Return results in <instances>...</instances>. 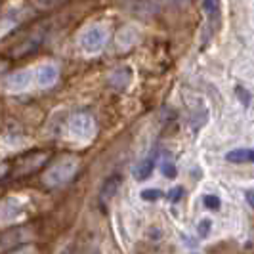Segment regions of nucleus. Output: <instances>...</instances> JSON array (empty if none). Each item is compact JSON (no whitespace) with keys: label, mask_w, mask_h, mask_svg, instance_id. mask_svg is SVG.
Wrapping results in <instances>:
<instances>
[{"label":"nucleus","mask_w":254,"mask_h":254,"mask_svg":"<svg viewBox=\"0 0 254 254\" xmlns=\"http://www.w3.org/2000/svg\"><path fill=\"white\" fill-rule=\"evenodd\" d=\"M76 170H78V159L76 157H64L44 172L42 180L48 188H62L67 182L73 180Z\"/></svg>","instance_id":"1"},{"label":"nucleus","mask_w":254,"mask_h":254,"mask_svg":"<svg viewBox=\"0 0 254 254\" xmlns=\"http://www.w3.org/2000/svg\"><path fill=\"white\" fill-rule=\"evenodd\" d=\"M69 134L71 138H75L78 141H90L94 136H96V121L90 113H75L71 119H69Z\"/></svg>","instance_id":"2"},{"label":"nucleus","mask_w":254,"mask_h":254,"mask_svg":"<svg viewBox=\"0 0 254 254\" xmlns=\"http://www.w3.org/2000/svg\"><path fill=\"white\" fill-rule=\"evenodd\" d=\"M80 48L86 52H98L102 50L107 42V29L102 25L88 27L82 35H80Z\"/></svg>","instance_id":"3"},{"label":"nucleus","mask_w":254,"mask_h":254,"mask_svg":"<svg viewBox=\"0 0 254 254\" xmlns=\"http://www.w3.org/2000/svg\"><path fill=\"white\" fill-rule=\"evenodd\" d=\"M31 78H33V75L29 71H17V73H12V75L6 78L4 86L8 90H12V92H21V90L29 88Z\"/></svg>","instance_id":"4"},{"label":"nucleus","mask_w":254,"mask_h":254,"mask_svg":"<svg viewBox=\"0 0 254 254\" xmlns=\"http://www.w3.org/2000/svg\"><path fill=\"white\" fill-rule=\"evenodd\" d=\"M58 76H60V71H58V67H56V65H52V64L42 65V67L37 71L38 86L48 88V86H52V84H56Z\"/></svg>","instance_id":"5"},{"label":"nucleus","mask_w":254,"mask_h":254,"mask_svg":"<svg viewBox=\"0 0 254 254\" xmlns=\"http://www.w3.org/2000/svg\"><path fill=\"white\" fill-rule=\"evenodd\" d=\"M121 184H123V176L121 174H113V176H109L103 182L102 191H100V199H102L103 203L113 199L115 195H117V191H119V188H121Z\"/></svg>","instance_id":"6"},{"label":"nucleus","mask_w":254,"mask_h":254,"mask_svg":"<svg viewBox=\"0 0 254 254\" xmlns=\"http://www.w3.org/2000/svg\"><path fill=\"white\" fill-rule=\"evenodd\" d=\"M107 80H109V86H111V88L125 90L128 84H130V80H132V71H130L128 67H121V69L113 71Z\"/></svg>","instance_id":"7"},{"label":"nucleus","mask_w":254,"mask_h":254,"mask_svg":"<svg viewBox=\"0 0 254 254\" xmlns=\"http://www.w3.org/2000/svg\"><path fill=\"white\" fill-rule=\"evenodd\" d=\"M44 161H46V153H31V155H27V157H23V159L19 161L17 172H19V174H29V172H33L35 168H38Z\"/></svg>","instance_id":"8"},{"label":"nucleus","mask_w":254,"mask_h":254,"mask_svg":"<svg viewBox=\"0 0 254 254\" xmlns=\"http://www.w3.org/2000/svg\"><path fill=\"white\" fill-rule=\"evenodd\" d=\"M21 203L17 199H6L4 203L0 204V220H15L21 214Z\"/></svg>","instance_id":"9"},{"label":"nucleus","mask_w":254,"mask_h":254,"mask_svg":"<svg viewBox=\"0 0 254 254\" xmlns=\"http://www.w3.org/2000/svg\"><path fill=\"white\" fill-rule=\"evenodd\" d=\"M153 168H155V155H151V157H147V159H143L140 165L134 168V176H136V180H147L149 176H151Z\"/></svg>","instance_id":"10"},{"label":"nucleus","mask_w":254,"mask_h":254,"mask_svg":"<svg viewBox=\"0 0 254 254\" xmlns=\"http://www.w3.org/2000/svg\"><path fill=\"white\" fill-rule=\"evenodd\" d=\"M229 163H254V149H233L226 155Z\"/></svg>","instance_id":"11"},{"label":"nucleus","mask_w":254,"mask_h":254,"mask_svg":"<svg viewBox=\"0 0 254 254\" xmlns=\"http://www.w3.org/2000/svg\"><path fill=\"white\" fill-rule=\"evenodd\" d=\"M203 10L208 17V21L218 23V19H220V0H203Z\"/></svg>","instance_id":"12"},{"label":"nucleus","mask_w":254,"mask_h":254,"mask_svg":"<svg viewBox=\"0 0 254 254\" xmlns=\"http://www.w3.org/2000/svg\"><path fill=\"white\" fill-rule=\"evenodd\" d=\"M132 31H134L132 27H127V29H123V31H121V35H119V38H117V40H119V44H121L123 48H130V46L136 42V38H138V37H136V33H134L132 37H128Z\"/></svg>","instance_id":"13"},{"label":"nucleus","mask_w":254,"mask_h":254,"mask_svg":"<svg viewBox=\"0 0 254 254\" xmlns=\"http://www.w3.org/2000/svg\"><path fill=\"white\" fill-rule=\"evenodd\" d=\"M161 172H163V176L166 178H176V165H174V161H170V159H165V161H161Z\"/></svg>","instance_id":"14"},{"label":"nucleus","mask_w":254,"mask_h":254,"mask_svg":"<svg viewBox=\"0 0 254 254\" xmlns=\"http://www.w3.org/2000/svg\"><path fill=\"white\" fill-rule=\"evenodd\" d=\"M210 229H212V220H208V218H203L199 224H197V233H199V237H208V233H210Z\"/></svg>","instance_id":"15"},{"label":"nucleus","mask_w":254,"mask_h":254,"mask_svg":"<svg viewBox=\"0 0 254 254\" xmlns=\"http://www.w3.org/2000/svg\"><path fill=\"white\" fill-rule=\"evenodd\" d=\"M60 2H64V0H33V4L40 8V10H48V8H54V6H58Z\"/></svg>","instance_id":"16"},{"label":"nucleus","mask_w":254,"mask_h":254,"mask_svg":"<svg viewBox=\"0 0 254 254\" xmlns=\"http://www.w3.org/2000/svg\"><path fill=\"white\" fill-rule=\"evenodd\" d=\"M203 203L206 208H212V210H218V208H220V199H218L216 195H204Z\"/></svg>","instance_id":"17"},{"label":"nucleus","mask_w":254,"mask_h":254,"mask_svg":"<svg viewBox=\"0 0 254 254\" xmlns=\"http://www.w3.org/2000/svg\"><path fill=\"white\" fill-rule=\"evenodd\" d=\"M163 193L159 190H143L141 191V199L143 201H155V199H159Z\"/></svg>","instance_id":"18"},{"label":"nucleus","mask_w":254,"mask_h":254,"mask_svg":"<svg viewBox=\"0 0 254 254\" xmlns=\"http://www.w3.org/2000/svg\"><path fill=\"white\" fill-rule=\"evenodd\" d=\"M182 195H184V188H174V190H170V193H168V199L172 203H176V201L182 199Z\"/></svg>","instance_id":"19"},{"label":"nucleus","mask_w":254,"mask_h":254,"mask_svg":"<svg viewBox=\"0 0 254 254\" xmlns=\"http://www.w3.org/2000/svg\"><path fill=\"white\" fill-rule=\"evenodd\" d=\"M12 254H37L35 253V249H31V247H27V249H19V251H15Z\"/></svg>","instance_id":"20"},{"label":"nucleus","mask_w":254,"mask_h":254,"mask_svg":"<svg viewBox=\"0 0 254 254\" xmlns=\"http://www.w3.org/2000/svg\"><path fill=\"white\" fill-rule=\"evenodd\" d=\"M8 168H10V165H8V163H0V178H2V176H6Z\"/></svg>","instance_id":"21"},{"label":"nucleus","mask_w":254,"mask_h":254,"mask_svg":"<svg viewBox=\"0 0 254 254\" xmlns=\"http://www.w3.org/2000/svg\"><path fill=\"white\" fill-rule=\"evenodd\" d=\"M237 94H241L243 102H245V103H249V94H247L245 90H243V88H237Z\"/></svg>","instance_id":"22"},{"label":"nucleus","mask_w":254,"mask_h":254,"mask_svg":"<svg viewBox=\"0 0 254 254\" xmlns=\"http://www.w3.org/2000/svg\"><path fill=\"white\" fill-rule=\"evenodd\" d=\"M247 201L251 206H254V191H247Z\"/></svg>","instance_id":"23"},{"label":"nucleus","mask_w":254,"mask_h":254,"mask_svg":"<svg viewBox=\"0 0 254 254\" xmlns=\"http://www.w3.org/2000/svg\"><path fill=\"white\" fill-rule=\"evenodd\" d=\"M94 254H96V253H94Z\"/></svg>","instance_id":"24"}]
</instances>
